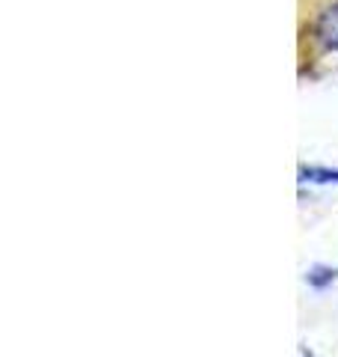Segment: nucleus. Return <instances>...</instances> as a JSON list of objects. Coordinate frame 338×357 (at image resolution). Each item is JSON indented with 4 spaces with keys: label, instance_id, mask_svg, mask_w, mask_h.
<instances>
[{
    "label": "nucleus",
    "instance_id": "1",
    "mask_svg": "<svg viewBox=\"0 0 338 357\" xmlns=\"http://www.w3.org/2000/svg\"><path fill=\"white\" fill-rule=\"evenodd\" d=\"M312 33L326 51H338V0L321 9L312 24Z\"/></svg>",
    "mask_w": 338,
    "mask_h": 357
},
{
    "label": "nucleus",
    "instance_id": "2",
    "mask_svg": "<svg viewBox=\"0 0 338 357\" xmlns=\"http://www.w3.org/2000/svg\"><path fill=\"white\" fill-rule=\"evenodd\" d=\"M335 274H338V271H332V268H321V265H318V268H312V271H309V283L321 289V286H326V283H332Z\"/></svg>",
    "mask_w": 338,
    "mask_h": 357
}]
</instances>
